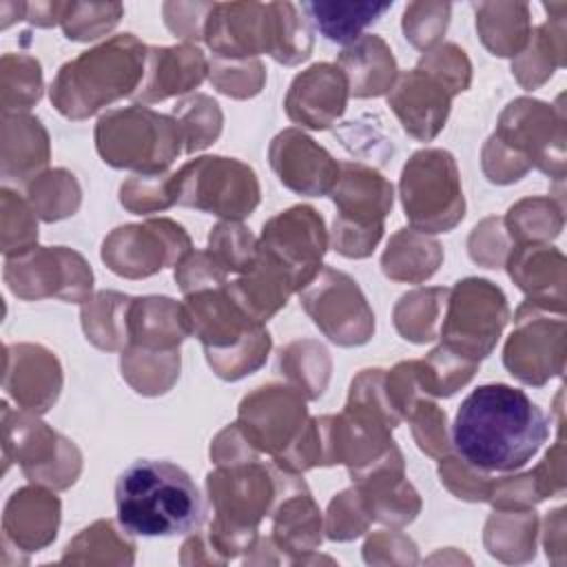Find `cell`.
Returning a JSON list of instances; mask_svg holds the SVG:
<instances>
[{"label":"cell","mask_w":567,"mask_h":567,"mask_svg":"<svg viewBox=\"0 0 567 567\" xmlns=\"http://www.w3.org/2000/svg\"><path fill=\"white\" fill-rule=\"evenodd\" d=\"M549 436L545 412L523 390L485 383L458 405L452 445L483 472H514L527 465Z\"/></svg>","instance_id":"cell-1"},{"label":"cell","mask_w":567,"mask_h":567,"mask_svg":"<svg viewBox=\"0 0 567 567\" xmlns=\"http://www.w3.org/2000/svg\"><path fill=\"white\" fill-rule=\"evenodd\" d=\"M115 507L131 536H179L195 532L206 507L195 481L168 461L140 458L115 483Z\"/></svg>","instance_id":"cell-2"},{"label":"cell","mask_w":567,"mask_h":567,"mask_svg":"<svg viewBox=\"0 0 567 567\" xmlns=\"http://www.w3.org/2000/svg\"><path fill=\"white\" fill-rule=\"evenodd\" d=\"M148 47L133 33H117L60 66L51 104L69 120H84L115 100L135 95L146 73Z\"/></svg>","instance_id":"cell-3"},{"label":"cell","mask_w":567,"mask_h":567,"mask_svg":"<svg viewBox=\"0 0 567 567\" xmlns=\"http://www.w3.org/2000/svg\"><path fill=\"white\" fill-rule=\"evenodd\" d=\"M224 286L186 295L182 308L213 372L219 379L237 381L266 363L272 341L264 323L250 319Z\"/></svg>","instance_id":"cell-4"},{"label":"cell","mask_w":567,"mask_h":567,"mask_svg":"<svg viewBox=\"0 0 567 567\" xmlns=\"http://www.w3.org/2000/svg\"><path fill=\"white\" fill-rule=\"evenodd\" d=\"M563 115L545 102L518 97L507 104L496 133L483 148V171L494 184L520 179L532 164L563 177Z\"/></svg>","instance_id":"cell-5"},{"label":"cell","mask_w":567,"mask_h":567,"mask_svg":"<svg viewBox=\"0 0 567 567\" xmlns=\"http://www.w3.org/2000/svg\"><path fill=\"white\" fill-rule=\"evenodd\" d=\"M182 131L173 115L148 106H126L104 113L95 124V148L113 168L137 171V175H162L177 159Z\"/></svg>","instance_id":"cell-6"},{"label":"cell","mask_w":567,"mask_h":567,"mask_svg":"<svg viewBox=\"0 0 567 567\" xmlns=\"http://www.w3.org/2000/svg\"><path fill=\"white\" fill-rule=\"evenodd\" d=\"M208 498L217 512L210 538L219 549H244L257 523L279 494V474L257 458L224 463L206 476Z\"/></svg>","instance_id":"cell-7"},{"label":"cell","mask_w":567,"mask_h":567,"mask_svg":"<svg viewBox=\"0 0 567 567\" xmlns=\"http://www.w3.org/2000/svg\"><path fill=\"white\" fill-rule=\"evenodd\" d=\"M330 197L337 206L332 226L334 250L350 259L372 255L383 235V219L392 210V184L372 166L341 162Z\"/></svg>","instance_id":"cell-8"},{"label":"cell","mask_w":567,"mask_h":567,"mask_svg":"<svg viewBox=\"0 0 567 567\" xmlns=\"http://www.w3.org/2000/svg\"><path fill=\"white\" fill-rule=\"evenodd\" d=\"M399 193L412 230L447 233L465 215L461 175L443 148L416 151L401 171Z\"/></svg>","instance_id":"cell-9"},{"label":"cell","mask_w":567,"mask_h":567,"mask_svg":"<svg viewBox=\"0 0 567 567\" xmlns=\"http://www.w3.org/2000/svg\"><path fill=\"white\" fill-rule=\"evenodd\" d=\"M175 204L197 208L237 221L248 217L259 204V182L255 171L233 157L204 155L184 164L171 175Z\"/></svg>","instance_id":"cell-10"},{"label":"cell","mask_w":567,"mask_h":567,"mask_svg":"<svg viewBox=\"0 0 567 567\" xmlns=\"http://www.w3.org/2000/svg\"><path fill=\"white\" fill-rule=\"evenodd\" d=\"M445 306L439 326L443 346L481 363L494 350L509 317L503 290L487 279L470 277L450 288Z\"/></svg>","instance_id":"cell-11"},{"label":"cell","mask_w":567,"mask_h":567,"mask_svg":"<svg viewBox=\"0 0 567 567\" xmlns=\"http://www.w3.org/2000/svg\"><path fill=\"white\" fill-rule=\"evenodd\" d=\"M2 430L7 465L13 456L29 481L55 489H66L75 483L82 456L73 441L38 421L31 412H11L7 403H2Z\"/></svg>","instance_id":"cell-12"},{"label":"cell","mask_w":567,"mask_h":567,"mask_svg":"<svg viewBox=\"0 0 567 567\" xmlns=\"http://www.w3.org/2000/svg\"><path fill=\"white\" fill-rule=\"evenodd\" d=\"M326 250V224L312 206H292L275 215L264 224L257 241V255L275 266L295 292L317 277Z\"/></svg>","instance_id":"cell-13"},{"label":"cell","mask_w":567,"mask_h":567,"mask_svg":"<svg viewBox=\"0 0 567 567\" xmlns=\"http://www.w3.org/2000/svg\"><path fill=\"white\" fill-rule=\"evenodd\" d=\"M299 299L319 330L337 346H363L374 334L372 308L357 281L341 270L323 266L317 277L299 290Z\"/></svg>","instance_id":"cell-14"},{"label":"cell","mask_w":567,"mask_h":567,"mask_svg":"<svg viewBox=\"0 0 567 567\" xmlns=\"http://www.w3.org/2000/svg\"><path fill=\"white\" fill-rule=\"evenodd\" d=\"M4 281L20 299L60 297L84 303L93 288V272L82 255L71 248H31L22 255L7 257Z\"/></svg>","instance_id":"cell-15"},{"label":"cell","mask_w":567,"mask_h":567,"mask_svg":"<svg viewBox=\"0 0 567 567\" xmlns=\"http://www.w3.org/2000/svg\"><path fill=\"white\" fill-rule=\"evenodd\" d=\"M190 250L186 230L162 217L115 228L102 244V259L115 275L142 279L166 266H177Z\"/></svg>","instance_id":"cell-16"},{"label":"cell","mask_w":567,"mask_h":567,"mask_svg":"<svg viewBox=\"0 0 567 567\" xmlns=\"http://www.w3.org/2000/svg\"><path fill=\"white\" fill-rule=\"evenodd\" d=\"M303 394L297 388L268 383L239 403L237 427L255 452L279 458L308 423Z\"/></svg>","instance_id":"cell-17"},{"label":"cell","mask_w":567,"mask_h":567,"mask_svg":"<svg viewBox=\"0 0 567 567\" xmlns=\"http://www.w3.org/2000/svg\"><path fill=\"white\" fill-rule=\"evenodd\" d=\"M565 319H549V308L525 301L516 312V330L509 334L503 363L512 377L527 385H543L563 372Z\"/></svg>","instance_id":"cell-18"},{"label":"cell","mask_w":567,"mask_h":567,"mask_svg":"<svg viewBox=\"0 0 567 567\" xmlns=\"http://www.w3.org/2000/svg\"><path fill=\"white\" fill-rule=\"evenodd\" d=\"M204 40L221 60H248L259 53L270 55L272 9L270 2H213Z\"/></svg>","instance_id":"cell-19"},{"label":"cell","mask_w":567,"mask_h":567,"mask_svg":"<svg viewBox=\"0 0 567 567\" xmlns=\"http://www.w3.org/2000/svg\"><path fill=\"white\" fill-rule=\"evenodd\" d=\"M268 159L279 182L299 195H330L339 162L299 128H286L270 142Z\"/></svg>","instance_id":"cell-20"},{"label":"cell","mask_w":567,"mask_h":567,"mask_svg":"<svg viewBox=\"0 0 567 567\" xmlns=\"http://www.w3.org/2000/svg\"><path fill=\"white\" fill-rule=\"evenodd\" d=\"M350 476L370 518L405 525L419 514L421 501L403 476V456L396 443L374 463L352 470Z\"/></svg>","instance_id":"cell-21"},{"label":"cell","mask_w":567,"mask_h":567,"mask_svg":"<svg viewBox=\"0 0 567 567\" xmlns=\"http://www.w3.org/2000/svg\"><path fill=\"white\" fill-rule=\"evenodd\" d=\"M452 97L454 95L445 84L416 66L396 75V82L388 93V106L394 111L408 135L419 142H430L445 126Z\"/></svg>","instance_id":"cell-22"},{"label":"cell","mask_w":567,"mask_h":567,"mask_svg":"<svg viewBox=\"0 0 567 567\" xmlns=\"http://www.w3.org/2000/svg\"><path fill=\"white\" fill-rule=\"evenodd\" d=\"M348 95L343 71L337 64L319 62L292 80L284 106L295 124L326 131L343 115Z\"/></svg>","instance_id":"cell-23"},{"label":"cell","mask_w":567,"mask_h":567,"mask_svg":"<svg viewBox=\"0 0 567 567\" xmlns=\"http://www.w3.org/2000/svg\"><path fill=\"white\" fill-rule=\"evenodd\" d=\"M4 390L31 414L47 412L62 388V368L53 352L33 343L4 348Z\"/></svg>","instance_id":"cell-24"},{"label":"cell","mask_w":567,"mask_h":567,"mask_svg":"<svg viewBox=\"0 0 567 567\" xmlns=\"http://www.w3.org/2000/svg\"><path fill=\"white\" fill-rule=\"evenodd\" d=\"M208 69L206 55L193 44L148 47L146 73L133 97L142 104H153L184 95L204 82Z\"/></svg>","instance_id":"cell-25"},{"label":"cell","mask_w":567,"mask_h":567,"mask_svg":"<svg viewBox=\"0 0 567 567\" xmlns=\"http://www.w3.org/2000/svg\"><path fill=\"white\" fill-rule=\"evenodd\" d=\"M60 523V501L44 487H20L4 505V540H13L27 551H38L55 538Z\"/></svg>","instance_id":"cell-26"},{"label":"cell","mask_w":567,"mask_h":567,"mask_svg":"<svg viewBox=\"0 0 567 567\" xmlns=\"http://www.w3.org/2000/svg\"><path fill=\"white\" fill-rule=\"evenodd\" d=\"M507 272L529 295V301L563 315L565 257L554 246H516L507 259Z\"/></svg>","instance_id":"cell-27"},{"label":"cell","mask_w":567,"mask_h":567,"mask_svg":"<svg viewBox=\"0 0 567 567\" xmlns=\"http://www.w3.org/2000/svg\"><path fill=\"white\" fill-rule=\"evenodd\" d=\"M337 66L343 71L354 97H379L392 89L399 75L392 49L385 40L370 33L348 44L339 53Z\"/></svg>","instance_id":"cell-28"},{"label":"cell","mask_w":567,"mask_h":567,"mask_svg":"<svg viewBox=\"0 0 567 567\" xmlns=\"http://www.w3.org/2000/svg\"><path fill=\"white\" fill-rule=\"evenodd\" d=\"M190 334L182 303L168 297H137L128 306V346L175 350Z\"/></svg>","instance_id":"cell-29"},{"label":"cell","mask_w":567,"mask_h":567,"mask_svg":"<svg viewBox=\"0 0 567 567\" xmlns=\"http://www.w3.org/2000/svg\"><path fill=\"white\" fill-rule=\"evenodd\" d=\"M275 509V538L279 545H301L312 549L321 543V512L306 483L292 472H279V494Z\"/></svg>","instance_id":"cell-30"},{"label":"cell","mask_w":567,"mask_h":567,"mask_svg":"<svg viewBox=\"0 0 567 567\" xmlns=\"http://www.w3.org/2000/svg\"><path fill=\"white\" fill-rule=\"evenodd\" d=\"M549 13V20L536 29L525 44V49L514 58L512 73L525 89H536L543 84L551 73L554 66H563L565 60V2L543 4Z\"/></svg>","instance_id":"cell-31"},{"label":"cell","mask_w":567,"mask_h":567,"mask_svg":"<svg viewBox=\"0 0 567 567\" xmlns=\"http://www.w3.org/2000/svg\"><path fill=\"white\" fill-rule=\"evenodd\" d=\"M392 4V0H310L301 2V11L326 40L337 44H352L363 35V29L383 18Z\"/></svg>","instance_id":"cell-32"},{"label":"cell","mask_w":567,"mask_h":567,"mask_svg":"<svg viewBox=\"0 0 567 567\" xmlns=\"http://www.w3.org/2000/svg\"><path fill=\"white\" fill-rule=\"evenodd\" d=\"M49 162V135L31 115H2V175L29 179Z\"/></svg>","instance_id":"cell-33"},{"label":"cell","mask_w":567,"mask_h":567,"mask_svg":"<svg viewBox=\"0 0 567 567\" xmlns=\"http://www.w3.org/2000/svg\"><path fill=\"white\" fill-rule=\"evenodd\" d=\"M476 31L487 51L498 58H516L529 35V4L527 2H474Z\"/></svg>","instance_id":"cell-34"},{"label":"cell","mask_w":567,"mask_h":567,"mask_svg":"<svg viewBox=\"0 0 567 567\" xmlns=\"http://www.w3.org/2000/svg\"><path fill=\"white\" fill-rule=\"evenodd\" d=\"M443 261V250L439 241L425 237L419 230H399L390 237L388 248L381 257V268L385 277L394 281L419 284L436 272Z\"/></svg>","instance_id":"cell-35"},{"label":"cell","mask_w":567,"mask_h":567,"mask_svg":"<svg viewBox=\"0 0 567 567\" xmlns=\"http://www.w3.org/2000/svg\"><path fill=\"white\" fill-rule=\"evenodd\" d=\"M131 297L120 292H97L82 306V328L91 343L102 350H117L128 343Z\"/></svg>","instance_id":"cell-36"},{"label":"cell","mask_w":567,"mask_h":567,"mask_svg":"<svg viewBox=\"0 0 567 567\" xmlns=\"http://www.w3.org/2000/svg\"><path fill=\"white\" fill-rule=\"evenodd\" d=\"M179 374V348L151 350L128 346L122 352V377L135 388V392L155 396L164 394Z\"/></svg>","instance_id":"cell-37"},{"label":"cell","mask_w":567,"mask_h":567,"mask_svg":"<svg viewBox=\"0 0 567 567\" xmlns=\"http://www.w3.org/2000/svg\"><path fill=\"white\" fill-rule=\"evenodd\" d=\"M447 295L450 288H421L403 295L394 308V326L403 339L414 343L436 339Z\"/></svg>","instance_id":"cell-38"},{"label":"cell","mask_w":567,"mask_h":567,"mask_svg":"<svg viewBox=\"0 0 567 567\" xmlns=\"http://www.w3.org/2000/svg\"><path fill=\"white\" fill-rule=\"evenodd\" d=\"M279 368L306 399H317L330 379V357L317 341H295L281 348Z\"/></svg>","instance_id":"cell-39"},{"label":"cell","mask_w":567,"mask_h":567,"mask_svg":"<svg viewBox=\"0 0 567 567\" xmlns=\"http://www.w3.org/2000/svg\"><path fill=\"white\" fill-rule=\"evenodd\" d=\"M272 7V49L270 58L295 66L312 53V31L292 2H270Z\"/></svg>","instance_id":"cell-40"},{"label":"cell","mask_w":567,"mask_h":567,"mask_svg":"<svg viewBox=\"0 0 567 567\" xmlns=\"http://www.w3.org/2000/svg\"><path fill=\"white\" fill-rule=\"evenodd\" d=\"M27 195H29V204L44 221L64 219L73 215L80 206V186L75 177L64 168H55L38 175L29 184Z\"/></svg>","instance_id":"cell-41"},{"label":"cell","mask_w":567,"mask_h":567,"mask_svg":"<svg viewBox=\"0 0 567 567\" xmlns=\"http://www.w3.org/2000/svg\"><path fill=\"white\" fill-rule=\"evenodd\" d=\"M478 363L452 352L443 343L434 348L423 361H416L419 383L425 394L452 396L476 372Z\"/></svg>","instance_id":"cell-42"},{"label":"cell","mask_w":567,"mask_h":567,"mask_svg":"<svg viewBox=\"0 0 567 567\" xmlns=\"http://www.w3.org/2000/svg\"><path fill=\"white\" fill-rule=\"evenodd\" d=\"M173 117L179 124L186 153H195L210 146L221 133L224 117L219 104L202 93L177 102L173 109Z\"/></svg>","instance_id":"cell-43"},{"label":"cell","mask_w":567,"mask_h":567,"mask_svg":"<svg viewBox=\"0 0 567 567\" xmlns=\"http://www.w3.org/2000/svg\"><path fill=\"white\" fill-rule=\"evenodd\" d=\"M42 97L40 62L22 53L2 55V111L31 109Z\"/></svg>","instance_id":"cell-44"},{"label":"cell","mask_w":567,"mask_h":567,"mask_svg":"<svg viewBox=\"0 0 567 567\" xmlns=\"http://www.w3.org/2000/svg\"><path fill=\"white\" fill-rule=\"evenodd\" d=\"M507 230L520 244L551 239L563 228V210L551 199H523L507 210Z\"/></svg>","instance_id":"cell-45"},{"label":"cell","mask_w":567,"mask_h":567,"mask_svg":"<svg viewBox=\"0 0 567 567\" xmlns=\"http://www.w3.org/2000/svg\"><path fill=\"white\" fill-rule=\"evenodd\" d=\"M208 252L226 272L246 275L257 259V239L237 221H219L208 235Z\"/></svg>","instance_id":"cell-46"},{"label":"cell","mask_w":567,"mask_h":567,"mask_svg":"<svg viewBox=\"0 0 567 567\" xmlns=\"http://www.w3.org/2000/svg\"><path fill=\"white\" fill-rule=\"evenodd\" d=\"M122 16L124 7L120 2H69L62 18V29L69 40L89 42L109 33Z\"/></svg>","instance_id":"cell-47"},{"label":"cell","mask_w":567,"mask_h":567,"mask_svg":"<svg viewBox=\"0 0 567 567\" xmlns=\"http://www.w3.org/2000/svg\"><path fill=\"white\" fill-rule=\"evenodd\" d=\"M38 221L33 210L13 190L2 188V252L7 257L35 248Z\"/></svg>","instance_id":"cell-48"},{"label":"cell","mask_w":567,"mask_h":567,"mask_svg":"<svg viewBox=\"0 0 567 567\" xmlns=\"http://www.w3.org/2000/svg\"><path fill=\"white\" fill-rule=\"evenodd\" d=\"M452 13L450 2H410L403 11V33L421 51L439 44Z\"/></svg>","instance_id":"cell-49"},{"label":"cell","mask_w":567,"mask_h":567,"mask_svg":"<svg viewBox=\"0 0 567 567\" xmlns=\"http://www.w3.org/2000/svg\"><path fill=\"white\" fill-rule=\"evenodd\" d=\"M210 82L224 95L246 100L261 91L266 80V69L259 60H221L210 62Z\"/></svg>","instance_id":"cell-50"},{"label":"cell","mask_w":567,"mask_h":567,"mask_svg":"<svg viewBox=\"0 0 567 567\" xmlns=\"http://www.w3.org/2000/svg\"><path fill=\"white\" fill-rule=\"evenodd\" d=\"M405 419L412 423V434L421 452L434 458H443V454L450 452L445 412L425 394L414 401Z\"/></svg>","instance_id":"cell-51"},{"label":"cell","mask_w":567,"mask_h":567,"mask_svg":"<svg viewBox=\"0 0 567 567\" xmlns=\"http://www.w3.org/2000/svg\"><path fill=\"white\" fill-rule=\"evenodd\" d=\"M419 69L434 75L441 84L450 89L452 95L465 91L472 80V64L463 49L452 42H443L430 51H425L416 64Z\"/></svg>","instance_id":"cell-52"},{"label":"cell","mask_w":567,"mask_h":567,"mask_svg":"<svg viewBox=\"0 0 567 567\" xmlns=\"http://www.w3.org/2000/svg\"><path fill=\"white\" fill-rule=\"evenodd\" d=\"M120 202L131 213H155L175 204L171 175H133L120 188Z\"/></svg>","instance_id":"cell-53"},{"label":"cell","mask_w":567,"mask_h":567,"mask_svg":"<svg viewBox=\"0 0 567 567\" xmlns=\"http://www.w3.org/2000/svg\"><path fill=\"white\" fill-rule=\"evenodd\" d=\"M439 476H441V483H445L447 489L454 492L458 498H465V501L489 498V492H492L489 476L483 470L465 463L461 456L458 458L450 456L441 461Z\"/></svg>","instance_id":"cell-54"},{"label":"cell","mask_w":567,"mask_h":567,"mask_svg":"<svg viewBox=\"0 0 567 567\" xmlns=\"http://www.w3.org/2000/svg\"><path fill=\"white\" fill-rule=\"evenodd\" d=\"M226 270L219 268V264L210 257V252L190 250L177 266H175V281L184 290V295L206 290V288H219L226 284Z\"/></svg>","instance_id":"cell-55"},{"label":"cell","mask_w":567,"mask_h":567,"mask_svg":"<svg viewBox=\"0 0 567 567\" xmlns=\"http://www.w3.org/2000/svg\"><path fill=\"white\" fill-rule=\"evenodd\" d=\"M365 512L361 496L357 489H346L341 492L332 503H330V516H328V536L334 540H348L365 532L368 520L361 516Z\"/></svg>","instance_id":"cell-56"},{"label":"cell","mask_w":567,"mask_h":567,"mask_svg":"<svg viewBox=\"0 0 567 567\" xmlns=\"http://www.w3.org/2000/svg\"><path fill=\"white\" fill-rule=\"evenodd\" d=\"M213 2H164L166 27L186 40H204V24Z\"/></svg>","instance_id":"cell-57"},{"label":"cell","mask_w":567,"mask_h":567,"mask_svg":"<svg viewBox=\"0 0 567 567\" xmlns=\"http://www.w3.org/2000/svg\"><path fill=\"white\" fill-rule=\"evenodd\" d=\"M501 226V219H485L481 226L474 228L470 237V255L474 261L485 264L487 268H498L503 252V239L501 233H496Z\"/></svg>","instance_id":"cell-58"},{"label":"cell","mask_w":567,"mask_h":567,"mask_svg":"<svg viewBox=\"0 0 567 567\" xmlns=\"http://www.w3.org/2000/svg\"><path fill=\"white\" fill-rule=\"evenodd\" d=\"M66 7L69 2H27L24 20L35 27H53L58 22L62 24Z\"/></svg>","instance_id":"cell-59"}]
</instances>
